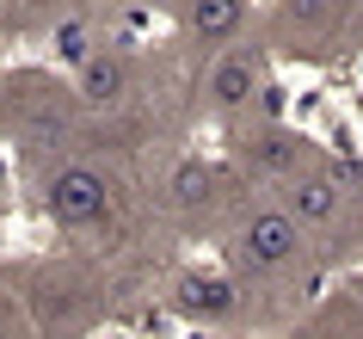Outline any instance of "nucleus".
<instances>
[{"mask_svg":"<svg viewBox=\"0 0 363 339\" xmlns=\"http://www.w3.org/2000/svg\"><path fill=\"white\" fill-rule=\"evenodd\" d=\"M296 247H302V222L289 216V210H259L240 235H234V265L247 271V278H265V271H277V265L296 259Z\"/></svg>","mask_w":363,"mask_h":339,"instance_id":"1","label":"nucleus"},{"mask_svg":"<svg viewBox=\"0 0 363 339\" xmlns=\"http://www.w3.org/2000/svg\"><path fill=\"white\" fill-rule=\"evenodd\" d=\"M43 204H50V216H56L62 228H93L105 210H111V185H105V173L93 167H62L56 179H50V191H43Z\"/></svg>","mask_w":363,"mask_h":339,"instance_id":"2","label":"nucleus"},{"mask_svg":"<svg viewBox=\"0 0 363 339\" xmlns=\"http://www.w3.org/2000/svg\"><path fill=\"white\" fill-rule=\"evenodd\" d=\"M130 87H135V75H130V62L117 56V50H99V43H93V50L74 62V93H80V105H93V112L123 105Z\"/></svg>","mask_w":363,"mask_h":339,"instance_id":"3","label":"nucleus"},{"mask_svg":"<svg viewBox=\"0 0 363 339\" xmlns=\"http://www.w3.org/2000/svg\"><path fill=\"white\" fill-rule=\"evenodd\" d=\"M259 87H265L259 50H222L216 56V68H210V105L216 112H247L259 99Z\"/></svg>","mask_w":363,"mask_h":339,"instance_id":"4","label":"nucleus"},{"mask_svg":"<svg viewBox=\"0 0 363 339\" xmlns=\"http://www.w3.org/2000/svg\"><path fill=\"white\" fill-rule=\"evenodd\" d=\"M172 308L185 321H228L234 308H240V290H234V278H222V271H185L179 290H172Z\"/></svg>","mask_w":363,"mask_h":339,"instance_id":"5","label":"nucleus"},{"mask_svg":"<svg viewBox=\"0 0 363 339\" xmlns=\"http://www.w3.org/2000/svg\"><path fill=\"white\" fill-rule=\"evenodd\" d=\"M284 185H289L284 210H289L302 228L333 222V216H339V179H333V173H289Z\"/></svg>","mask_w":363,"mask_h":339,"instance_id":"6","label":"nucleus"},{"mask_svg":"<svg viewBox=\"0 0 363 339\" xmlns=\"http://www.w3.org/2000/svg\"><path fill=\"white\" fill-rule=\"evenodd\" d=\"M179 13H185V31H191L197 43H228L234 31H240L247 0H185Z\"/></svg>","mask_w":363,"mask_h":339,"instance_id":"7","label":"nucleus"},{"mask_svg":"<svg viewBox=\"0 0 363 339\" xmlns=\"http://www.w3.org/2000/svg\"><path fill=\"white\" fill-rule=\"evenodd\" d=\"M302 161H308V142L289 136V130H271L259 142V173L265 179H289V173H302Z\"/></svg>","mask_w":363,"mask_h":339,"instance_id":"8","label":"nucleus"},{"mask_svg":"<svg viewBox=\"0 0 363 339\" xmlns=\"http://www.w3.org/2000/svg\"><path fill=\"white\" fill-rule=\"evenodd\" d=\"M210 185H216V173L203 167V161H185V167L172 173V198L185 210H197V204H210Z\"/></svg>","mask_w":363,"mask_h":339,"instance_id":"9","label":"nucleus"},{"mask_svg":"<svg viewBox=\"0 0 363 339\" xmlns=\"http://www.w3.org/2000/svg\"><path fill=\"white\" fill-rule=\"evenodd\" d=\"M56 50H62V62H80L86 50H93V31H86L80 19H68V25L56 31Z\"/></svg>","mask_w":363,"mask_h":339,"instance_id":"10","label":"nucleus"},{"mask_svg":"<svg viewBox=\"0 0 363 339\" xmlns=\"http://www.w3.org/2000/svg\"><path fill=\"white\" fill-rule=\"evenodd\" d=\"M160 6H185V0H160Z\"/></svg>","mask_w":363,"mask_h":339,"instance_id":"11","label":"nucleus"},{"mask_svg":"<svg viewBox=\"0 0 363 339\" xmlns=\"http://www.w3.org/2000/svg\"><path fill=\"white\" fill-rule=\"evenodd\" d=\"M0 19H6V0H0Z\"/></svg>","mask_w":363,"mask_h":339,"instance_id":"12","label":"nucleus"}]
</instances>
